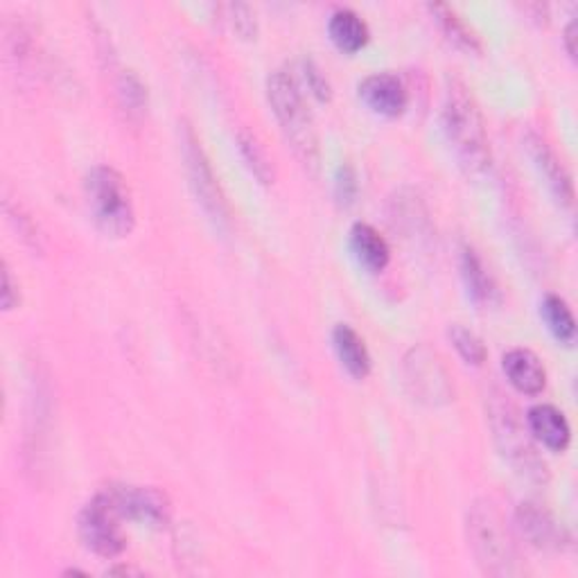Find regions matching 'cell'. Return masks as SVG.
Returning <instances> with one entry per match:
<instances>
[{
  "instance_id": "1",
  "label": "cell",
  "mask_w": 578,
  "mask_h": 578,
  "mask_svg": "<svg viewBox=\"0 0 578 578\" xmlns=\"http://www.w3.org/2000/svg\"><path fill=\"white\" fill-rule=\"evenodd\" d=\"M441 122L459 165L472 176L486 174L493 163L486 125L472 93L461 82H452L446 90Z\"/></svg>"
},
{
  "instance_id": "2",
  "label": "cell",
  "mask_w": 578,
  "mask_h": 578,
  "mask_svg": "<svg viewBox=\"0 0 578 578\" xmlns=\"http://www.w3.org/2000/svg\"><path fill=\"white\" fill-rule=\"evenodd\" d=\"M465 528L470 549L481 571L491 576H517L524 571L509 526L491 502L481 500L470 506Z\"/></svg>"
},
{
  "instance_id": "3",
  "label": "cell",
  "mask_w": 578,
  "mask_h": 578,
  "mask_svg": "<svg viewBox=\"0 0 578 578\" xmlns=\"http://www.w3.org/2000/svg\"><path fill=\"white\" fill-rule=\"evenodd\" d=\"M267 98L299 161L312 172L319 165V140L312 114L295 75L274 71L267 79Z\"/></svg>"
},
{
  "instance_id": "4",
  "label": "cell",
  "mask_w": 578,
  "mask_h": 578,
  "mask_svg": "<svg viewBox=\"0 0 578 578\" xmlns=\"http://www.w3.org/2000/svg\"><path fill=\"white\" fill-rule=\"evenodd\" d=\"M93 222L111 237H127L136 224L131 190L111 165H95L84 181Z\"/></svg>"
},
{
  "instance_id": "5",
  "label": "cell",
  "mask_w": 578,
  "mask_h": 578,
  "mask_svg": "<svg viewBox=\"0 0 578 578\" xmlns=\"http://www.w3.org/2000/svg\"><path fill=\"white\" fill-rule=\"evenodd\" d=\"M181 152L185 161V172H188V183L195 192L197 204L206 213V217L213 222L217 231H226L231 224L228 217V204L224 192L217 183V176L206 159V152L202 148V142L190 125L183 122L181 127Z\"/></svg>"
},
{
  "instance_id": "6",
  "label": "cell",
  "mask_w": 578,
  "mask_h": 578,
  "mask_svg": "<svg viewBox=\"0 0 578 578\" xmlns=\"http://www.w3.org/2000/svg\"><path fill=\"white\" fill-rule=\"evenodd\" d=\"M491 427L500 452L522 477L532 481H547V465L534 450L532 439L526 437V431L522 429L509 403L506 405L502 400L491 403Z\"/></svg>"
},
{
  "instance_id": "7",
  "label": "cell",
  "mask_w": 578,
  "mask_h": 578,
  "mask_svg": "<svg viewBox=\"0 0 578 578\" xmlns=\"http://www.w3.org/2000/svg\"><path fill=\"white\" fill-rule=\"evenodd\" d=\"M120 513L105 493L95 495L79 513L77 528L84 545L103 558H116L125 552L127 538L120 528Z\"/></svg>"
},
{
  "instance_id": "8",
  "label": "cell",
  "mask_w": 578,
  "mask_h": 578,
  "mask_svg": "<svg viewBox=\"0 0 578 578\" xmlns=\"http://www.w3.org/2000/svg\"><path fill=\"white\" fill-rule=\"evenodd\" d=\"M405 384L418 403L429 407L446 405L454 396L452 379L441 357L427 346H418L405 357Z\"/></svg>"
},
{
  "instance_id": "9",
  "label": "cell",
  "mask_w": 578,
  "mask_h": 578,
  "mask_svg": "<svg viewBox=\"0 0 578 578\" xmlns=\"http://www.w3.org/2000/svg\"><path fill=\"white\" fill-rule=\"evenodd\" d=\"M107 500L120 517L161 528L170 522V502L163 493L148 486H111L105 491Z\"/></svg>"
},
{
  "instance_id": "10",
  "label": "cell",
  "mask_w": 578,
  "mask_h": 578,
  "mask_svg": "<svg viewBox=\"0 0 578 578\" xmlns=\"http://www.w3.org/2000/svg\"><path fill=\"white\" fill-rule=\"evenodd\" d=\"M515 522H517V528L522 532V536L538 549L560 552L569 543L565 526L558 524L556 517L547 509H543L540 504L522 502L517 506Z\"/></svg>"
},
{
  "instance_id": "11",
  "label": "cell",
  "mask_w": 578,
  "mask_h": 578,
  "mask_svg": "<svg viewBox=\"0 0 578 578\" xmlns=\"http://www.w3.org/2000/svg\"><path fill=\"white\" fill-rule=\"evenodd\" d=\"M362 103L377 116L398 118L409 105V93L394 73H375L360 84Z\"/></svg>"
},
{
  "instance_id": "12",
  "label": "cell",
  "mask_w": 578,
  "mask_h": 578,
  "mask_svg": "<svg viewBox=\"0 0 578 578\" xmlns=\"http://www.w3.org/2000/svg\"><path fill=\"white\" fill-rule=\"evenodd\" d=\"M502 368L509 382L524 396H538L545 389L547 373L540 357L534 351L528 349L509 351L502 360Z\"/></svg>"
},
{
  "instance_id": "13",
  "label": "cell",
  "mask_w": 578,
  "mask_h": 578,
  "mask_svg": "<svg viewBox=\"0 0 578 578\" xmlns=\"http://www.w3.org/2000/svg\"><path fill=\"white\" fill-rule=\"evenodd\" d=\"M526 425L532 437L540 441L545 448L554 452H565L571 439V429L560 409L554 405H538L534 409H528L526 414Z\"/></svg>"
},
{
  "instance_id": "14",
  "label": "cell",
  "mask_w": 578,
  "mask_h": 578,
  "mask_svg": "<svg viewBox=\"0 0 578 578\" xmlns=\"http://www.w3.org/2000/svg\"><path fill=\"white\" fill-rule=\"evenodd\" d=\"M526 144H528V152H532V159L536 161L540 174L545 176L547 185L552 188L554 197L560 204H565V206H571V202H574V183H571V176L565 170V165L560 163V159L554 154V150L549 148V144L543 138H538V136H528Z\"/></svg>"
},
{
  "instance_id": "15",
  "label": "cell",
  "mask_w": 578,
  "mask_h": 578,
  "mask_svg": "<svg viewBox=\"0 0 578 578\" xmlns=\"http://www.w3.org/2000/svg\"><path fill=\"white\" fill-rule=\"evenodd\" d=\"M351 251L355 256V260L371 274L382 271L384 267L389 265L392 260V249L387 245V239H384L371 224L366 222H357L351 228Z\"/></svg>"
},
{
  "instance_id": "16",
  "label": "cell",
  "mask_w": 578,
  "mask_h": 578,
  "mask_svg": "<svg viewBox=\"0 0 578 578\" xmlns=\"http://www.w3.org/2000/svg\"><path fill=\"white\" fill-rule=\"evenodd\" d=\"M461 276L470 299L477 306L491 308L500 301V289L495 285V278L489 274L484 260H481L479 254L470 247H465L461 254Z\"/></svg>"
},
{
  "instance_id": "17",
  "label": "cell",
  "mask_w": 578,
  "mask_h": 578,
  "mask_svg": "<svg viewBox=\"0 0 578 578\" xmlns=\"http://www.w3.org/2000/svg\"><path fill=\"white\" fill-rule=\"evenodd\" d=\"M332 344L342 366L355 377L364 379L371 373V355L355 328L349 323H336L332 330Z\"/></svg>"
},
{
  "instance_id": "18",
  "label": "cell",
  "mask_w": 578,
  "mask_h": 578,
  "mask_svg": "<svg viewBox=\"0 0 578 578\" xmlns=\"http://www.w3.org/2000/svg\"><path fill=\"white\" fill-rule=\"evenodd\" d=\"M328 34L342 53H357L368 43V25L353 10H336L328 21Z\"/></svg>"
},
{
  "instance_id": "19",
  "label": "cell",
  "mask_w": 578,
  "mask_h": 578,
  "mask_svg": "<svg viewBox=\"0 0 578 578\" xmlns=\"http://www.w3.org/2000/svg\"><path fill=\"white\" fill-rule=\"evenodd\" d=\"M429 12H431L434 19L439 21L441 30L446 32V36L457 47H461V51H465V53H479L481 45H479L477 34L468 28V23L452 8L443 6V3H437V6H429Z\"/></svg>"
},
{
  "instance_id": "20",
  "label": "cell",
  "mask_w": 578,
  "mask_h": 578,
  "mask_svg": "<svg viewBox=\"0 0 578 578\" xmlns=\"http://www.w3.org/2000/svg\"><path fill=\"white\" fill-rule=\"evenodd\" d=\"M540 314L547 323V328L552 330V334L560 344H571L574 336H576V321L571 310L567 308V303L556 297V295H547L540 303Z\"/></svg>"
},
{
  "instance_id": "21",
  "label": "cell",
  "mask_w": 578,
  "mask_h": 578,
  "mask_svg": "<svg viewBox=\"0 0 578 578\" xmlns=\"http://www.w3.org/2000/svg\"><path fill=\"white\" fill-rule=\"evenodd\" d=\"M116 93H118L120 107L127 111V116H131V118H142L144 111H148V105H150L148 86L142 84V79H140L133 71H125V73L118 77Z\"/></svg>"
},
{
  "instance_id": "22",
  "label": "cell",
  "mask_w": 578,
  "mask_h": 578,
  "mask_svg": "<svg viewBox=\"0 0 578 578\" xmlns=\"http://www.w3.org/2000/svg\"><path fill=\"white\" fill-rule=\"evenodd\" d=\"M237 148H239V154H243L247 168L251 170V174L260 183H265V185L274 183V165H271L265 148L258 142V138L254 133L239 131L237 133Z\"/></svg>"
},
{
  "instance_id": "23",
  "label": "cell",
  "mask_w": 578,
  "mask_h": 578,
  "mask_svg": "<svg viewBox=\"0 0 578 578\" xmlns=\"http://www.w3.org/2000/svg\"><path fill=\"white\" fill-rule=\"evenodd\" d=\"M448 336H450L452 346L457 349V353L461 355V360H463L465 364L481 366V364L486 362V346H484V342H481L472 330L463 328L461 323H454V325H450Z\"/></svg>"
},
{
  "instance_id": "24",
  "label": "cell",
  "mask_w": 578,
  "mask_h": 578,
  "mask_svg": "<svg viewBox=\"0 0 578 578\" xmlns=\"http://www.w3.org/2000/svg\"><path fill=\"white\" fill-rule=\"evenodd\" d=\"M334 197L344 206H351L357 197V174L349 163L340 165L334 174Z\"/></svg>"
},
{
  "instance_id": "25",
  "label": "cell",
  "mask_w": 578,
  "mask_h": 578,
  "mask_svg": "<svg viewBox=\"0 0 578 578\" xmlns=\"http://www.w3.org/2000/svg\"><path fill=\"white\" fill-rule=\"evenodd\" d=\"M220 10L226 12V23L233 28L235 34L245 39L256 34V17L247 6H224Z\"/></svg>"
},
{
  "instance_id": "26",
  "label": "cell",
  "mask_w": 578,
  "mask_h": 578,
  "mask_svg": "<svg viewBox=\"0 0 578 578\" xmlns=\"http://www.w3.org/2000/svg\"><path fill=\"white\" fill-rule=\"evenodd\" d=\"M21 303V292L19 285L12 278V269L8 263H3V310L10 312Z\"/></svg>"
},
{
  "instance_id": "27",
  "label": "cell",
  "mask_w": 578,
  "mask_h": 578,
  "mask_svg": "<svg viewBox=\"0 0 578 578\" xmlns=\"http://www.w3.org/2000/svg\"><path fill=\"white\" fill-rule=\"evenodd\" d=\"M306 79L319 100H330V84L314 64H306Z\"/></svg>"
},
{
  "instance_id": "28",
  "label": "cell",
  "mask_w": 578,
  "mask_h": 578,
  "mask_svg": "<svg viewBox=\"0 0 578 578\" xmlns=\"http://www.w3.org/2000/svg\"><path fill=\"white\" fill-rule=\"evenodd\" d=\"M565 47L567 55L576 60V21H569V25L565 28Z\"/></svg>"
}]
</instances>
